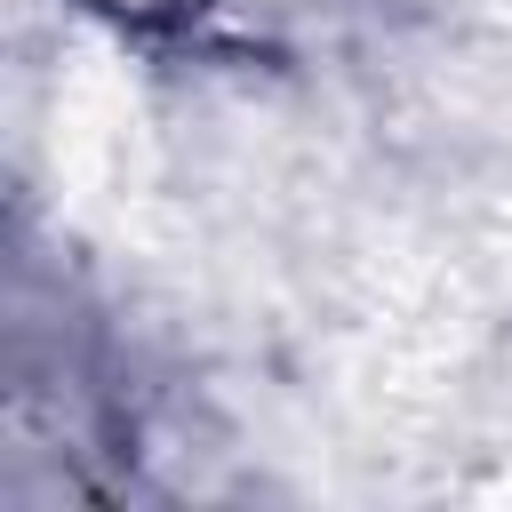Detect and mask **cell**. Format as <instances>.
<instances>
[{"mask_svg":"<svg viewBox=\"0 0 512 512\" xmlns=\"http://www.w3.org/2000/svg\"><path fill=\"white\" fill-rule=\"evenodd\" d=\"M88 16H112V24H128V32H168V24H184L200 0H80Z\"/></svg>","mask_w":512,"mask_h":512,"instance_id":"cell-1","label":"cell"}]
</instances>
